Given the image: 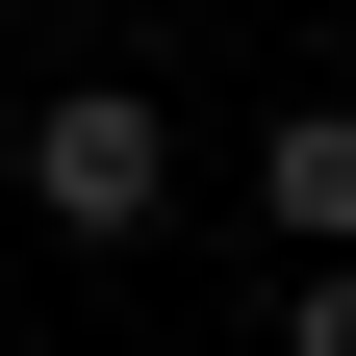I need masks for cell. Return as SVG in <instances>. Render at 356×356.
I'll return each instance as SVG.
<instances>
[{"instance_id":"6da1fadb","label":"cell","mask_w":356,"mask_h":356,"mask_svg":"<svg viewBox=\"0 0 356 356\" xmlns=\"http://www.w3.org/2000/svg\"><path fill=\"white\" fill-rule=\"evenodd\" d=\"M26 204H51L76 254H127L178 204V127H153V76H51V102H26Z\"/></svg>"},{"instance_id":"7a4b0ae2","label":"cell","mask_w":356,"mask_h":356,"mask_svg":"<svg viewBox=\"0 0 356 356\" xmlns=\"http://www.w3.org/2000/svg\"><path fill=\"white\" fill-rule=\"evenodd\" d=\"M254 229H280L305 280L356 254V102H280V127H254Z\"/></svg>"},{"instance_id":"3957f363","label":"cell","mask_w":356,"mask_h":356,"mask_svg":"<svg viewBox=\"0 0 356 356\" xmlns=\"http://www.w3.org/2000/svg\"><path fill=\"white\" fill-rule=\"evenodd\" d=\"M280 356H356V254H331V280H280Z\"/></svg>"}]
</instances>
